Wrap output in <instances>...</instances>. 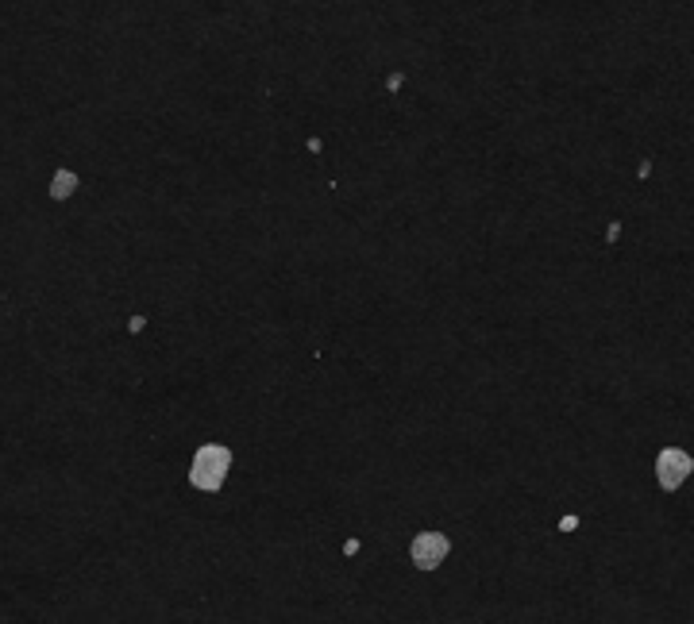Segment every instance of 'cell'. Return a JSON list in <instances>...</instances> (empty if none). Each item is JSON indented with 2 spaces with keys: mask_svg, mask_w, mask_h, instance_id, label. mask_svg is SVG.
Masks as SVG:
<instances>
[{
  "mask_svg": "<svg viewBox=\"0 0 694 624\" xmlns=\"http://www.w3.org/2000/svg\"><path fill=\"white\" fill-rule=\"evenodd\" d=\"M690 474V459L687 455H679V451H667L664 459H660V482L667 489H675L679 486V478H687Z\"/></svg>",
  "mask_w": 694,
  "mask_h": 624,
  "instance_id": "3957f363",
  "label": "cell"
},
{
  "mask_svg": "<svg viewBox=\"0 0 694 624\" xmlns=\"http://www.w3.org/2000/svg\"><path fill=\"white\" fill-rule=\"evenodd\" d=\"M228 463H232V455L224 451V447H201L197 459H193V470H189V482L197 489H205V494H213V489H220L224 474H228Z\"/></svg>",
  "mask_w": 694,
  "mask_h": 624,
  "instance_id": "6da1fadb",
  "label": "cell"
},
{
  "mask_svg": "<svg viewBox=\"0 0 694 624\" xmlns=\"http://www.w3.org/2000/svg\"><path fill=\"white\" fill-rule=\"evenodd\" d=\"M74 189H77V178H74L69 170H58V174H55V186H50V197H55V200H66Z\"/></svg>",
  "mask_w": 694,
  "mask_h": 624,
  "instance_id": "277c9868",
  "label": "cell"
},
{
  "mask_svg": "<svg viewBox=\"0 0 694 624\" xmlns=\"http://www.w3.org/2000/svg\"><path fill=\"white\" fill-rule=\"evenodd\" d=\"M447 555V540H444V535H436V532H425V535H417V540H413V562H417V567H436V562H440Z\"/></svg>",
  "mask_w": 694,
  "mask_h": 624,
  "instance_id": "7a4b0ae2",
  "label": "cell"
}]
</instances>
